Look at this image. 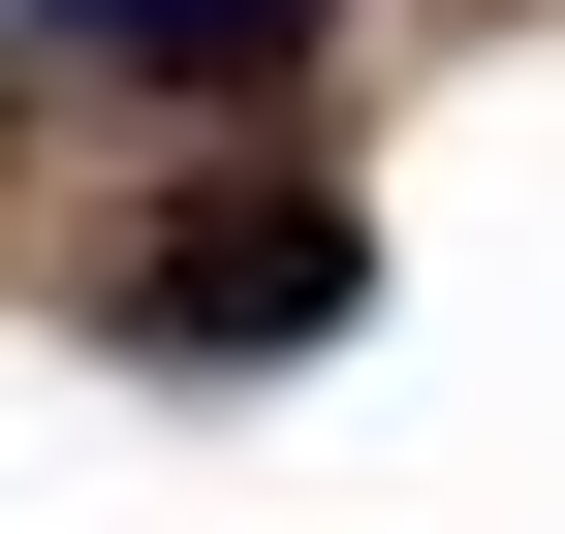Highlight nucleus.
<instances>
[{"mask_svg": "<svg viewBox=\"0 0 565 534\" xmlns=\"http://www.w3.org/2000/svg\"><path fill=\"white\" fill-rule=\"evenodd\" d=\"M95 314H126V346H315V314H345V221H315V189H221V221H158Z\"/></svg>", "mask_w": 565, "mask_h": 534, "instance_id": "nucleus-1", "label": "nucleus"}, {"mask_svg": "<svg viewBox=\"0 0 565 534\" xmlns=\"http://www.w3.org/2000/svg\"><path fill=\"white\" fill-rule=\"evenodd\" d=\"M32 32H95V63H189V95H252L315 0H32Z\"/></svg>", "mask_w": 565, "mask_h": 534, "instance_id": "nucleus-2", "label": "nucleus"}]
</instances>
